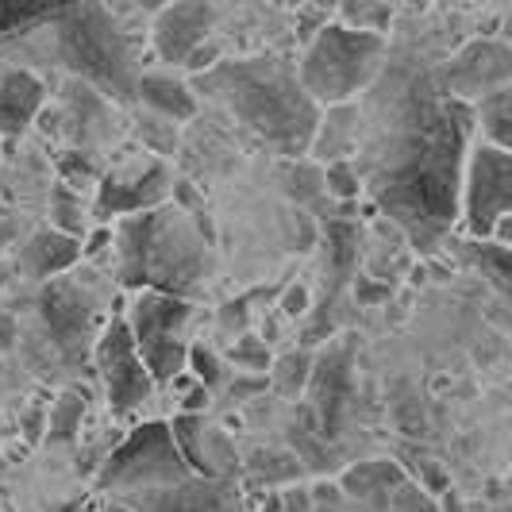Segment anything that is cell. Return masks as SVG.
I'll return each mask as SVG.
<instances>
[{
  "instance_id": "obj_1",
  "label": "cell",
  "mask_w": 512,
  "mask_h": 512,
  "mask_svg": "<svg viewBox=\"0 0 512 512\" xmlns=\"http://www.w3.org/2000/svg\"><path fill=\"white\" fill-rule=\"evenodd\" d=\"M474 128V104L443 93L420 104V120L401 135L378 197L385 212L401 216L416 239H443L455 224Z\"/></svg>"
},
{
  "instance_id": "obj_2",
  "label": "cell",
  "mask_w": 512,
  "mask_h": 512,
  "mask_svg": "<svg viewBox=\"0 0 512 512\" xmlns=\"http://www.w3.org/2000/svg\"><path fill=\"white\" fill-rule=\"evenodd\" d=\"M193 81V89L228 104L231 116L247 131H255L266 147L297 154L312 143V131L320 124V104L308 97L301 74L285 58L216 62Z\"/></svg>"
},
{
  "instance_id": "obj_3",
  "label": "cell",
  "mask_w": 512,
  "mask_h": 512,
  "mask_svg": "<svg viewBox=\"0 0 512 512\" xmlns=\"http://www.w3.org/2000/svg\"><path fill=\"white\" fill-rule=\"evenodd\" d=\"M212 228L185 208L158 205L124 216L116 228L120 282L124 289H154L170 297H193L208 270Z\"/></svg>"
},
{
  "instance_id": "obj_4",
  "label": "cell",
  "mask_w": 512,
  "mask_h": 512,
  "mask_svg": "<svg viewBox=\"0 0 512 512\" xmlns=\"http://www.w3.org/2000/svg\"><path fill=\"white\" fill-rule=\"evenodd\" d=\"M24 39L31 47H39L47 62L89 81L93 89H101L116 101H135V85L143 74L135 58V43L124 35V27L104 0H89L74 12H66L62 20L39 27L31 35H20L12 43H24Z\"/></svg>"
},
{
  "instance_id": "obj_5",
  "label": "cell",
  "mask_w": 512,
  "mask_h": 512,
  "mask_svg": "<svg viewBox=\"0 0 512 512\" xmlns=\"http://www.w3.org/2000/svg\"><path fill=\"white\" fill-rule=\"evenodd\" d=\"M385 66V35L374 27L351 24H324L308 39L301 54V85L308 97L328 108V104H347L374 89V81Z\"/></svg>"
},
{
  "instance_id": "obj_6",
  "label": "cell",
  "mask_w": 512,
  "mask_h": 512,
  "mask_svg": "<svg viewBox=\"0 0 512 512\" xmlns=\"http://www.w3.org/2000/svg\"><path fill=\"white\" fill-rule=\"evenodd\" d=\"M193 474L197 470L185 462L178 439H174V424L147 420L104 459L101 474H97V489L112 493V497H124V493H139V489L174 486V482H185Z\"/></svg>"
},
{
  "instance_id": "obj_7",
  "label": "cell",
  "mask_w": 512,
  "mask_h": 512,
  "mask_svg": "<svg viewBox=\"0 0 512 512\" xmlns=\"http://www.w3.org/2000/svg\"><path fill=\"white\" fill-rule=\"evenodd\" d=\"M197 316V308L189 297H170V293H154L143 289L131 305V335L139 343V355L147 362L151 378L158 385L174 382L181 370H189V347L181 339V328Z\"/></svg>"
},
{
  "instance_id": "obj_8",
  "label": "cell",
  "mask_w": 512,
  "mask_h": 512,
  "mask_svg": "<svg viewBox=\"0 0 512 512\" xmlns=\"http://www.w3.org/2000/svg\"><path fill=\"white\" fill-rule=\"evenodd\" d=\"M462 231L470 239H493L512 216V151L493 143H474L462 170Z\"/></svg>"
},
{
  "instance_id": "obj_9",
  "label": "cell",
  "mask_w": 512,
  "mask_h": 512,
  "mask_svg": "<svg viewBox=\"0 0 512 512\" xmlns=\"http://www.w3.org/2000/svg\"><path fill=\"white\" fill-rule=\"evenodd\" d=\"M93 362H97V374H101L108 409L116 412V416L135 412L154 393V385H158L151 378L143 355H139V343H135L131 324L124 316L108 320V328H104L97 347H93Z\"/></svg>"
},
{
  "instance_id": "obj_10",
  "label": "cell",
  "mask_w": 512,
  "mask_h": 512,
  "mask_svg": "<svg viewBox=\"0 0 512 512\" xmlns=\"http://www.w3.org/2000/svg\"><path fill=\"white\" fill-rule=\"evenodd\" d=\"M131 512H247V497L239 482H216V478H185L174 486L139 489L116 497Z\"/></svg>"
},
{
  "instance_id": "obj_11",
  "label": "cell",
  "mask_w": 512,
  "mask_h": 512,
  "mask_svg": "<svg viewBox=\"0 0 512 512\" xmlns=\"http://www.w3.org/2000/svg\"><path fill=\"white\" fill-rule=\"evenodd\" d=\"M174 439H178L185 462L201 474V478H216V482H239L243 474V455L235 447V439L212 424L205 412H178L174 420Z\"/></svg>"
},
{
  "instance_id": "obj_12",
  "label": "cell",
  "mask_w": 512,
  "mask_h": 512,
  "mask_svg": "<svg viewBox=\"0 0 512 512\" xmlns=\"http://www.w3.org/2000/svg\"><path fill=\"white\" fill-rule=\"evenodd\" d=\"M174 193V181L166 162L147 158L143 166H124L101 178L97 189V216L112 220V216H135V212H151V208L166 205V197Z\"/></svg>"
},
{
  "instance_id": "obj_13",
  "label": "cell",
  "mask_w": 512,
  "mask_h": 512,
  "mask_svg": "<svg viewBox=\"0 0 512 512\" xmlns=\"http://www.w3.org/2000/svg\"><path fill=\"white\" fill-rule=\"evenodd\" d=\"M212 24H216V16H212L208 0H174V4L158 8L151 24V47L158 54V62L185 70L193 51L208 43Z\"/></svg>"
},
{
  "instance_id": "obj_14",
  "label": "cell",
  "mask_w": 512,
  "mask_h": 512,
  "mask_svg": "<svg viewBox=\"0 0 512 512\" xmlns=\"http://www.w3.org/2000/svg\"><path fill=\"white\" fill-rule=\"evenodd\" d=\"M509 81H512V47H505V43H489V39L470 43V47L443 70L447 93L466 104L482 101L486 93L501 89V85H509Z\"/></svg>"
},
{
  "instance_id": "obj_15",
  "label": "cell",
  "mask_w": 512,
  "mask_h": 512,
  "mask_svg": "<svg viewBox=\"0 0 512 512\" xmlns=\"http://www.w3.org/2000/svg\"><path fill=\"white\" fill-rule=\"evenodd\" d=\"M47 104V85L31 66L0 70V135H24Z\"/></svg>"
},
{
  "instance_id": "obj_16",
  "label": "cell",
  "mask_w": 512,
  "mask_h": 512,
  "mask_svg": "<svg viewBox=\"0 0 512 512\" xmlns=\"http://www.w3.org/2000/svg\"><path fill=\"white\" fill-rule=\"evenodd\" d=\"M135 101L151 108L154 116H166L174 124H185L197 116V89L189 77L174 74V66L162 70H143L139 85H135Z\"/></svg>"
},
{
  "instance_id": "obj_17",
  "label": "cell",
  "mask_w": 512,
  "mask_h": 512,
  "mask_svg": "<svg viewBox=\"0 0 512 512\" xmlns=\"http://www.w3.org/2000/svg\"><path fill=\"white\" fill-rule=\"evenodd\" d=\"M362 143V112L355 101L347 104H328L324 112H320V124L312 131V143H308V151L316 162H339V158H351V154L359 151Z\"/></svg>"
},
{
  "instance_id": "obj_18",
  "label": "cell",
  "mask_w": 512,
  "mask_h": 512,
  "mask_svg": "<svg viewBox=\"0 0 512 512\" xmlns=\"http://www.w3.org/2000/svg\"><path fill=\"white\" fill-rule=\"evenodd\" d=\"M81 255H85L81 239H74V235H66V231H58V228H39L27 239L24 255H20V266H24L27 278L51 282L58 274H66Z\"/></svg>"
},
{
  "instance_id": "obj_19",
  "label": "cell",
  "mask_w": 512,
  "mask_h": 512,
  "mask_svg": "<svg viewBox=\"0 0 512 512\" xmlns=\"http://www.w3.org/2000/svg\"><path fill=\"white\" fill-rule=\"evenodd\" d=\"M451 251L474 270V274H482L505 301L512 305V247L509 243H501V239H455L451 243Z\"/></svg>"
},
{
  "instance_id": "obj_20",
  "label": "cell",
  "mask_w": 512,
  "mask_h": 512,
  "mask_svg": "<svg viewBox=\"0 0 512 512\" xmlns=\"http://www.w3.org/2000/svg\"><path fill=\"white\" fill-rule=\"evenodd\" d=\"M81 4H89V0H0V47L62 20L66 12H74Z\"/></svg>"
},
{
  "instance_id": "obj_21",
  "label": "cell",
  "mask_w": 512,
  "mask_h": 512,
  "mask_svg": "<svg viewBox=\"0 0 512 512\" xmlns=\"http://www.w3.org/2000/svg\"><path fill=\"white\" fill-rule=\"evenodd\" d=\"M409 474L397 466V462H362V466H351L343 474V493L366 501L370 509L389 512V501H393V489L401 486Z\"/></svg>"
},
{
  "instance_id": "obj_22",
  "label": "cell",
  "mask_w": 512,
  "mask_h": 512,
  "mask_svg": "<svg viewBox=\"0 0 512 512\" xmlns=\"http://www.w3.org/2000/svg\"><path fill=\"white\" fill-rule=\"evenodd\" d=\"M474 120L486 135V143L512 151V81L474 101Z\"/></svg>"
},
{
  "instance_id": "obj_23",
  "label": "cell",
  "mask_w": 512,
  "mask_h": 512,
  "mask_svg": "<svg viewBox=\"0 0 512 512\" xmlns=\"http://www.w3.org/2000/svg\"><path fill=\"white\" fill-rule=\"evenodd\" d=\"M81 420H85V401H81V393L74 389H66V393H58V401H54V409L47 412V443L54 439H74L77 428H81Z\"/></svg>"
},
{
  "instance_id": "obj_24",
  "label": "cell",
  "mask_w": 512,
  "mask_h": 512,
  "mask_svg": "<svg viewBox=\"0 0 512 512\" xmlns=\"http://www.w3.org/2000/svg\"><path fill=\"white\" fill-rule=\"evenodd\" d=\"M51 228L66 231V235H74L81 239L85 235V205H81V197H77L70 185H54L51 193Z\"/></svg>"
},
{
  "instance_id": "obj_25",
  "label": "cell",
  "mask_w": 512,
  "mask_h": 512,
  "mask_svg": "<svg viewBox=\"0 0 512 512\" xmlns=\"http://www.w3.org/2000/svg\"><path fill=\"white\" fill-rule=\"evenodd\" d=\"M228 359L239 366V370H247V374H270V366H274V351H270V343L255 332H243L235 343H231Z\"/></svg>"
},
{
  "instance_id": "obj_26",
  "label": "cell",
  "mask_w": 512,
  "mask_h": 512,
  "mask_svg": "<svg viewBox=\"0 0 512 512\" xmlns=\"http://www.w3.org/2000/svg\"><path fill=\"white\" fill-rule=\"evenodd\" d=\"M305 378H308V355H301V351L282 355V359H274V366H270V385L278 393H285V397H297L305 389Z\"/></svg>"
},
{
  "instance_id": "obj_27",
  "label": "cell",
  "mask_w": 512,
  "mask_h": 512,
  "mask_svg": "<svg viewBox=\"0 0 512 512\" xmlns=\"http://www.w3.org/2000/svg\"><path fill=\"white\" fill-rule=\"evenodd\" d=\"M324 189L332 193L335 201H355L362 193V174L355 170V162H351V158L328 162V166H324Z\"/></svg>"
},
{
  "instance_id": "obj_28",
  "label": "cell",
  "mask_w": 512,
  "mask_h": 512,
  "mask_svg": "<svg viewBox=\"0 0 512 512\" xmlns=\"http://www.w3.org/2000/svg\"><path fill=\"white\" fill-rule=\"evenodd\" d=\"M389 512H439V497H432L416 478H405L401 486L393 489Z\"/></svg>"
},
{
  "instance_id": "obj_29",
  "label": "cell",
  "mask_w": 512,
  "mask_h": 512,
  "mask_svg": "<svg viewBox=\"0 0 512 512\" xmlns=\"http://www.w3.org/2000/svg\"><path fill=\"white\" fill-rule=\"evenodd\" d=\"M189 374L201 385H208V389L220 382V359L208 351L205 343H193V347H189Z\"/></svg>"
},
{
  "instance_id": "obj_30",
  "label": "cell",
  "mask_w": 512,
  "mask_h": 512,
  "mask_svg": "<svg viewBox=\"0 0 512 512\" xmlns=\"http://www.w3.org/2000/svg\"><path fill=\"white\" fill-rule=\"evenodd\" d=\"M262 389H270V374H247V378L231 382L228 401H231V405H239V401H251V397H258Z\"/></svg>"
},
{
  "instance_id": "obj_31",
  "label": "cell",
  "mask_w": 512,
  "mask_h": 512,
  "mask_svg": "<svg viewBox=\"0 0 512 512\" xmlns=\"http://www.w3.org/2000/svg\"><path fill=\"white\" fill-rule=\"evenodd\" d=\"M420 486L428 489L432 497H439V493L451 489V474H447L439 462H424V466H420Z\"/></svg>"
},
{
  "instance_id": "obj_32",
  "label": "cell",
  "mask_w": 512,
  "mask_h": 512,
  "mask_svg": "<svg viewBox=\"0 0 512 512\" xmlns=\"http://www.w3.org/2000/svg\"><path fill=\"white\" fill-rule=\"evenodd\" d=\"M216 62H220V47H216V43L208 39V43H201V47L193 51V58L185 62V74H193V77H197V74H205V70H212Z\"/></svg>"
},
{
  "instance_id": "obj_33",
  "label": "cell",
  "mask_w": 512,
  "mask_h": 512,
  "mask_svg": "<svg viewBox=\"0 0 512 512\" xmlns=\"http://www.w3.org/2000/svg\"><path fill=\"white\" fill-rule=\"evenodd\" d=\"M208 401H212V389H208V385L193 382L181 389V412H205Z\"/></svg>"
},
{
  "instance_id": "obj_34",
  "label": "cell",
  "mask_w": 512,
  "mask_h": 512,
  "mask_svg": "<svg viewBox=\"0 0 512 512\" xmlns=\"http://www.w3.org/2000/svg\"><path fill=\"white\" fill-rule=\"evenodd\" d=\"M24 436H27V443H47V412L39 409H27V416H24Z\"/></svg>"
},
{
  "instance_id": "obj_35",
  "label": "cell",
  "mask_w": 512,
  "mask_h": 512,
  "mask_svg": "<svg viewBox=\"0 0 512 512\" xmlns=\"http://www.w3.org/2000/svg\"><path fill=\"white\" fill-rule=\"evenodd\" d=\"M305 308H308V285L305 282L289 285V293H285V301H282V312L285 316H301Z\"/></svg>"
},
{
  "instance_id": "obj_36",
  "label": "cell",
  "mask_w": 512,
  "mask_h": 512,
  "mask_svg": "<svg viewBox=\"0 0 512 512\" xmlns=\"http://www.w3.org/2000/svg\"><path fill=\"white\" fill-rule=\"evenodd\" d=\"M20 339V328H16V316L8 308H0V351H12Z\"/></svg>"
},
{
  "instance_id": "obj_37",
  "label": "cell",
  "mask_w": 512,
  "mask_h": 512,
  "mask_svg": "<svg viewBox=\"0 0 512 512\" xmlns=\"http://www.w3.org/2000/svg\"><path fill=\"white\" fill-rule=\"evenodd\" d=\"M108 243H116V231L97 228V231H93V239H89V243H81V247H85V255H97V251H101V247H108Z\"/></svg>"
},
{
  "instance_id": "obj_38",
  "label": "cell",
  "mask_w": 512,
  "mask_h": 512,
  "mask_svg": "<svg viewBox=\"0 0 512 512\" xmlns=\"http://www.w3.org/2000/svg\"><path fill=\"white\" fill-rule=\"evenodd\" d=\"M12 239H16V220H12V216H4V212H0V251H4V247H8V243H12Z\"/></svg>"
},
{
  "instance_id": "obj_39",
  "label": "cell",
  "mask_w": 512,
  "mask_h": 512,
  "mask_svg": "<svg viewBox=\"0 0 512 512\" xmlns=\"http://www.w3.org/2000/svg\"><path fill=\"white\" fill-rule=\"evenodd\" d=\"M359 293H362V301H370V305H378L389 289H382V285H370V282H359Z\"/></svg>"
},
{
  "instance_id": "obj_40",
  "label": "cell",
  "mask_w": 512,
  "mask_h": 512,
  "mask_svg": "<svg viewBox=\"0 0 512 512\" xmlns=\"http://www.w3.org/2000/svg\"><path fill=\"white\" fill-rule=\"evenodd\" d=\"M131 4H135V8H143V12H158V8H166V4H174V0H131Z\"/></svg>"
},
{
  "instance_id": "obj_41",
  "label": "cell",
  "mask_w": 512,
  "mask_h": 512,
  "mask_svg": "<svg viewBox=\"0 0 512 512\" xmlns=\"http://www.w3.org/2000/svg\"><path fill=\"white\" fill-rule=\"evenodd\" d=\"M493 239H501V243H509V247H512V216L501 224V228H497V235H493Z\"/></svg>"
},
{
  "instance_id": "obj_42",
  "label": "cell",
  "mask_w": 512,
  "mask_h": 512,
  "mask_svg": "<svg viewBox=\"0 0 512 512\" xmlns=\"http://www.w3.org/2000/svg\"><path fill=\"white\" fill-rule=\"evenodd\" d=\"M101 512H131V509L124 505V501H108V505H104Z\"/></svg>"
},
{
  "instance_id": "obj_43",
  "label": "cell",
  "mask_w": 512,
  "mask_h": 512,
  "mask_svg": "<svg viewBox=\"0 0 512 512\" xmlns=\"http://www.w3.org/2000/svg\"><path fill=\"white\" fill-rule=\"evenodd\" d=\"M274 4H285V0H274Z\"/></svg>"
}]
</instances>
